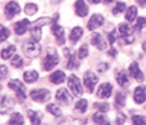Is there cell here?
<instances>
[{
    "mask_svg": "<svg viewBox=\"0 0 146 125\" xmlns=\"http://www.w3.org/2000/svg\"><path fill=\"white\" fill-rule=\"evenodd\" d=\"M126 103V95L125 93H123V92H118V93L115 94V106L116 108H123L124 105H125Z\"/></svg>",
    "mask_w": 146,
    "mask_h": 125,
    "instance_id": "27",
    "label": "cell"
},
{
    "mask_svg": "<svg viewBox=\"0 0 146 125\" xmlns=\"http://www.w3.org/2000/svg\"><path fill=\"white\" fill-rule=\"evenodd\" d=\"M83 83H84V87H86V89L88 90V93H93L94 87H96V84L98 83V77L96 76L94 72L88 71L83 76Z\"/></svg>",
    "mask_w": 146,
    "mask_h": 125,
    "instance_id": "6",
    "label": "cell"
},
{
    "mask_svg": "<svg viewBox=\"0 0 146 125\" xmlns=\"http://www.w3.org/2000/svg\"><path fill=\"white\" fill-rule=\"evenodd\" d=\"M129 73H130V76L133 77L134 79H136L137 82H142L144 80V73L141 72V69L140 67H139V63L137 62H133V63L130 64V67H129Z\"/></svg>",
    "mask_w": 146,
    "mask_h": 125,
    "instance_id": "12",
    "label": "cell"
},
{
    "mask_svg": "<svg viewBox=\"0 0 146 125\" xmlns=\"http://www.w3.org/2000/svg\"><path fill=\"white\" fill-rule=\"evenodd\" d=\"M123 40V43H125V45H130V43H133L134 42V35H131V36H124V37H121Z\"/></svg>",
    "mask_w": 146,
    "mask_h": 125,
    "instance_id": "44",
    "label": "cell"
},
{
    "mask_svg": "<svg viewBox=\"0 0 146 125\" xmlns=\"http://www.w3.org/2000/svg\"><path fill=\"white\" fill-rule=\"evenodd\" d=\"M82 35H83V30H82V27H73L72 29V31H71V34H69V41H71L72 43H76V42H78L79 41V39L82 37Z\"/></svg>",
    "mask_w": 146,
    "mask_h": 125,
    "instance_id": "21",
    "label": "cell"
},
{
    "mask_svg": "<svg viewBox=\"0 0 146 125\" xmlns=\"http://www.w3.org/2000/svg\"><path fill=\"white\" fill-rule=\"evenodd\" d=\"M9 125H24V116L20 113H14L10 116Z\"/></svg>",
    "mask_w": 146,
    "mask_h": 125,
    "instance_id": "29",
    "label": "cell"
},
{
    "mask_svg": "<svg viewBox=\"0 0 146 125\" xmlns=\"http://www.w3.org/2000/svg\"><path fill=\"white\" fill-rule=\"evenodd\" d=\"M37 78H38V73L36 71H34V69L24 72V80L26 83H34L37 80Z\"/></svg>",
    "mask_w": 146,
    "mask_h": 125,
    "instance_id": "24",
    "label": "cell"
},
{
    "mask_svg": "<svg viewBox=\"0 0 146 125\" xmlns=\"http://www.w3.org/2000/svg\"><path fill=\"white\" fill-rule=\"evenodd\" d=\"M48 79L51 80V83H53V84H61L66 80V73L63 71H56V72L51 73Z\"/></svg>",
    "mask_w": 146,
    "mask_h": 125,
    "instance_id": "18",
    "label": "cell"
},
{
    "mask_svg": "<svg viewBox=\"0 0 146 125\" xmlns=\"http://www.w3.org/2000/svg\"><path fill=\"white\" fill-rule=\"evenodd\" d=\"M51 30H52V34L54 35V37H56L58 43H60V45H63V43L66 42L64 30L57 24V20H53V24H52V27H51Z\"/></svg>",
    "mask_w": 146,
    "mask_h": 125,
    "instance_id": "7",
    "label": "cell"
},
{
    "mask_svg": "<svg viewBox=\"0 0 146 125\" xmlns=\"http://www.w3.org/2000/svg\"><path fill=\"white\" fill-rule=\"evenodd\" d=\"M8 87L16 92V98L20 103H23L26 99V89H25L24 83H21L19 79H11L8 83Z\"/></svg>",
    "mask_w": 146,
    "mask_h": 125,
    "instance_id": "3",
    "label": "cell"
},
{
    "mask_svg": "<svg viewBox=\"0 0 146 125\" xmlns=\"http://www.w3.org/2000/svg\"><path fill=\"white\" fill-rule=\"evenodd\" d=\"M63 53H64V56L67 57V64H66L67 69H76V68L79 67V62L76 60L74 55H71V52H69V49H64Z\"/></svg>",
    "mask_w": 146,
    "mask_h": 125,
    "instance_id": "14",
    "label": "cell"
},
{
    "mask_svg": "<svg viewBox=\"0 0 146 125\" xmlns=\"http://www.w3.org/2000/svg\"><path fill=\"white\" fill-rule=\"evenodd\" d=\"M76 14H77L78 16H81V17H84L87 14H88V5L86 4V1L84 0H77L76 1Z\"/></svg>",
    "mask_w": 146,
    "mask_h": 125,
    "instance_id": "17",
    "label": "cell"
},
{
    "mask_svg": "<svg viewBox=\"0 0 146 125\" xmlns=\"http://www.w3.org/2000/svg\"><path fill=\"white\" fill-rule=\"evenodd\" d=\"M30 34H31V37L34 41H40L42 37V31H41V26H37V25H34L31 24V29H30Z\"/></svg>",
    "mask_w": 146,
    "mask_h": 125,
    "instance_id": "23",
    "label": "cell"
},
{
    "mask_svg": "<svg viewBox=\"0 0 146 125\" xmlns=\"http://www.w3.org/2000/svg\"><path fill=\"white\" fill-rule=\"evenodd\" d=\"M118 30L120 32V35H121V37H124V36H131V35H133V30H134V29L131 27L129 24L121 23L119 25Z\"/></svg>",
    "mask_w": 146,
    "mask_h": 125,
    "instance_id": "25",
    "label": "cell"
},
{
    "mask_svg": "<svg viewBox=\"0 0 146 125\" xmlns=\"http://www.w3.org/2000/svg\"><path fill=\"white\" fill-rule=\"evenodd\" d=\"M67 83H68V88L71 89L72 94L74 97H81L83 94V89H82V86H81V80L78 79L77 76L74 74H71L67 79Z\"/></svg>",
    "mask_w": 146,
    "mask_h": 125,
    "instance_id": "4",
    "label": "cell"
},
{
    "mask_svg": "<svg viewBox=\"0 0 146 125\" xmlns=\"http://www.w3.org/2000/svg\"><path fill=\"white\" fill-rule=\"evenodd\" d=\"M24 64V60L21 58L20 56H17V55H14L13 60H11V66L15 68H21Z\"/></svg>",
    "mask_w": 146,
    "mask_h": 125,
    "instance_id": "35",
    "label": "cell"
},
{
    "mask_svg": "<svg viewBox=\"0 0 146 125\" xmlns=\"http://www.w3.org/2000/svg\"><path fill=\"white\" fill-rule=\"evenodd\" d=\"M90 43H92L93 46H96L97 49L100 50V51L107 50V41H105L103 39V36L100 34H98V32L92 35V37H90Z\"/></svg>",
    "mask_w": 146,
    "mask_h": 125,
    "instance_id": "13",
    "label": "cell"
},
{
    "mask_svg": "<svg viewBox=\"0 0 146 125\" xmlns=\"http://www.w3.org/2000/svg\"><path fill=\"white\" fill-rule=\"evenodd\" d=\"M0 32H1V35H0V41H5L6 39H9V36H10L9 29H6L5 26H1L0 27Z\"/></svg>",
    "mask_w": 146,
    "mask_h": 125,
    "instance_id": "41",
    "label": "cell"
},
{
    "mask_svg": "<svg viewBox=\"0 0 146 125\" xmlns=\"http://www.w3.org/2000/svg\"><path fill=\"white\" fill-rule=\"evenodd\" d=\"M137 16V9L136 6H130L129 9L126 10V14H125V19L129 21V23H133V21H135V19H136Z\"/></svg>",
    "mask_w": 146,
    "mask_h": 125,
    "instance_id": "28",
    "label": "cell"
},
{
    "mask_svg": "<svg viewBox=\"0 0 146 125\" xmlns=\"http://www.w3.org/2000/svg\"><path fill=\"white\" fill-rule=\"evenodd\" d=\"M15 51H16V47L14 45H10L9 47H6V49H3L1 50V58H3V60H9V58H13Z\"/></svg>",
    "mask_w": 146,
    "mask_h": 125,
    "instance_id": "26",
    "label": "cell"
},
{
    "mask_svg": "<svg viewBox=\"0 0 146 125\" xmlns=\"http://www.w3.org/2000/svg\"><path fill=\"white\" fill-rule=\"evenodd\" d=\"M146 27V19L145 17H137L136 19V23H135V26H134V30H137L140 31L142 29Z\"/></svg>",
    "mask_w": 146,
    "mask_h": 125,
    "instance_id": "36",
    "label": "cell"
},
{
    "mask_svg": "<svg viewBox=\"0 0 146 125\" xmlns=\"http://www.w3.org/2000/svg\"><path fill=\"white\" fill-rule=\"evenodd\" d=\"M109 68V64L108 63H105V62H102V63H99L98 64V67H97V71L99 72V73H103V72H105L107 69Z\"/></svg>",
    "mask_w": 146,
    "mask_h": 125,
    "instance_id": "43",
    "label": "cell"
},
{
    "mask_svg": "<svg viewBox=\"0 0 146 125\" xmlns=\"http://www.w3.org/2000/svg\"><path fill=\"white\" fill-rule=\"evenodd\" d=\"M142 49H144V51H146V41L142 43Z\"/></svg>",
    "mask_w": 146,
    "mask_h": 125,
    "instance_id": "50",
    "label": "cell"
},
{
    "mask_svg": "<svg viewBox=\"0 0 146 125\" xmlns=\"http://www.w3.org/2000/svg\"><path fill=\"white\" fill-rule=\"evenodd\" d=\"M116 125H119V124H116Z\"/></svg>",
    "mask_w": 146,
    "mask_h": 125,
    "instance_id": "52",
    "label": "cell"
},
{
    "mask_svg": "<svg viewBox=\"0 0 146 125\" xmlns=\"http://www.w3.org/2000/svg\"><path fill=\"white\" fill-rule=\"evenodd\" d=\"M116 82H118V84L121 88H125L129 86L130 80H129V77H127L125 71H120L118 74H116Z\"/></svg>",
    "mask_w": 146,
    "mask_h": 125,
    "instance_id": "20",
    "label": "cell"
},
{
    "mask_svg": "<svg viewBox=\"0 0 146 125\" xmlns=\"http://www.w3.org/2000/svg\"><path fill=\"white\" fill-rule=\"evenodd\" d=\"M58 62H60V58H58L57 51L53 49H50L46 55V57L43 58V62H42L43 69H45V71H51V69H53L58 64Z\"/></svg>",
    "mask_w": 146,
    "mask_h": 125,
    "instance_id": "2",
    "label": "cell"
},
{
    "mask_svg": "<svg viewBox=\"0 0 146 125\" xmlns=\"http://www.w3.org/2000/svg\"><path fill=\"white\" fill-rule=\"evenodd\" d=\"M87 106H88V102H87V99H79V100L76 103V109H77L79 113H86Z\"/></svg>",
    "mask_w": 146,
    "mask_h": 125,
    "instance_id": "33",
    "label": "cell"
},
{
    "mask_svg": "<svg viewBox=\"0 0 146 125\" xmlns=\"http://www.w3.org/2000/svg\"><path fill=\"white\" fill-rule=\"evenodd\" d=\"M37 10H38L37 5H36V4H32V3H29V4L25 5L24 11H25V14H26V15L32 16V15H35V14L37 13Z\"/></svg>",
    "mask_w": 146,
    "mask_h": 125,
    "instance_id": "31",
    "label": "cell"
},
{
    "mask_svg": "<svg viewBox=\"0 0 146 125\" xmlns=\"http://www.w3.org/2000/svg\"><path fill=\"white\" fill-rule=\"evenodd\" d=\"M47 112H48V113H51V114H52V115L53 116H61L62 115V112H61V109L60 108H58V106L56 105V104H48V105H47Z\"/></svg>",
    "mask_w": 146,
    "mask_h": 125,
    "instance_id": "32",
    "label": "cell"
},
{
    "mask_svg": "<svg viewBox=\"0 0 146 125\" xmlns=\"http://www.w3.org/2000/svg\"><path fill=\"white\" fill-rule=\"evenodd\" d=\"M53 20H51L50 17H40L38 20H36L35 23H32L34 25H37V26H45V25H48V24H51Z\"/></svg>",
    "mask_w": 146,
    "mask_h": 125,
    "instance_id": "39",
    "label": "cell"
},
{
    "mask_svg": "<svg viewBox=\"0 0 146 125\" xmlns=\"http://www.w3.org/2000/svg\"><path fill=\"white\" fill-rule=\"evenodd\" d=\"M29 119L31 121V125H41V119H40V114L34 112V110H27Z\"/></svg>",
    "mask_w": 146,
    "mask_h": 125,
    "instance_id": "30",
    "label": "cell"
},
{
    "mask_svg": "<svg viewBox=\"0 0 146 125\" xmlns=\"http://www.w3.org/2000/svg\"><path fill=\"white\" fill-rule=\"evenodd\" d=\"M137 4L144 8V6H146V0H137Z\"/></svg>",
    "mask_w": 146,
    "mask_h": 125,
    "instance_id": "48",
    "label": "cell"
},
{
    "mask_svg": "<svg viewBox=\"0 0 146 125\" xmlns=\"http://www.w3.org/2000/svg\"><path fill=\"white\" fill-rule=\"evenodd\" d=\"M0 69H1V79H5L6 74H8V67L3 64L1 67H0Z\"/></svg>",
    "mask_w": 146,
    "mask_h": 125,
    "instance_id": "46",
    "label": "cell"
},
{
    "mask_svg": "<svg viewBox=\"0 0 146 125\" xmlns=\"http://www.w3.org/2000/svg\"><path fill=\"white\" fill-rule=\"evenodd\" d=\"M93 121L96 125H110L109 119L104 115V113H100V112H98L93 115Z\"/></svg>",
    "mask_w": 146,
    "mask_h": 125,
    "instance_id": "19",
    "label": "cell"
},
{
    "mask_svg": "<svg viewBox=\"0 0 146 125\" xmlns=\"http://www.w3.org/2000/svg\"><path fill=\"white\" fill-rule=\"evenodd\" d=\"M116 37H118V34H116V31H115V30H113L111 32H109V34H108L109 43H110V45H114L115 41H116Z\"/></svg>",
    "mask_w": 146,
    "mask_h": 125,
    "instance_id": "42",
    "label": "cell"
},
{
    "mask_svg": "<svg viewBox=\"0 0 146 125\" xmlns=\"http://www.w3.org/2000/svg\"><path fill=\"white\" fill-rule=\"evenodd\" d=\"M103 24H104V17L99 15V14H94V15L90 17V20L88 21V24H87V29L93 31V30H96V29L100 27Z\"/></svg>",
    "mask_w": 146,
    "mask_h": 125,
    "instance_id": "11",
    "label": "cell"
},
{
    "mask_svg": "<svg viewBox=\"0 0 146 125\" xmlns=\"http://www.w3.org/2000/svg\"><path fill=\"white\" fill-rule=\"evenodd\" d=\"M87 56H88V46L82 45L81 49H79V51H78V58L83 60V58H86Z\"/></svg>",
    "mask_w": 146,
    "mask_h": 125,
    "instance_id": "40",
    "label": "cell"
},
{
    "mask_svg": "<svg viewBox=\"0 0 146 125\" xmlns=\"http://www.w3.org/2000/svg\"><path fill=\"white\" fill-rule=\"evenodd\" d=\"M89 3H92V4H99L100 0H88Z\"/></svg>",
    "mask_w": 146,
    "mask_h": 125,
    "instance_id": "49",
    "label": "cell"
},
{
    "mask_svg": "<svg viewBox=\"0 0 146 125\" xmlns=\"http://www.w3.org/2000/svg\"><path fill=\"white\" fill-rule=\"evenodd\" d=\"M113 92V86L110 83H103L97 90V97L100 99H108L111 95Z\"/></svg>",
    "mask_w": 146,
    "mask_h": 125,
    "instance_id": "10",
    "label": "cell"
},
{
    "mask_svg": "<svg viewBox=\"0 0 146 125\" xmlns=\"http://www.w3.org/2000/svg\"><path fill=\"white\" fill-rule=\"evenodd\" d=\"M133 125H146V116L144 115H134Z\"/></svg>",
    "mask_w": 146,
    "mask_h": 125,
    "instance_id": "38",
    "label": "cell"
},
{
    "mask_svg": "<svg viewBox=\"0 0 146 125\" xmlns=\"http://www.w3.org/2000/svg\"><path fill=\"white\" fill-rule=\"evenodd\" d=\"M125 8H126L125 3L118 1L116 3V5H115V8L113 9V15H119V14H121L124 10H125Z\"/></svg>",
    "mask_w": 146,
    "mask_h": 125,
    "instance_id": "37",
    "label": "cell"
},
{
    "mask_svg": "<svg viewBox=\"0 0 146 125\" xmlns=\"http://www.w3.org/2000/svg\"><path fill=\"white\" fill-rule=\"evenodd\" d=\"M125 120H126L125 115H124L123 113H119V114H118V116H116V124H119V125H123L124 123H125Z\"/></svg>",
    "mask_w": 146,
    "mask_h": 125,
    "instance_id": "45",
    "label": "cell"
},
{
    "mask_svg": "<svg viewBox=\"0 0 146 125\" xmlns=\"http://www.w3.org/2000/svg\"><path fill=\"white\" fill-rule=\"evenodd\" d=\"M23 51L24 53L26 55V57L29 58H36L40 56L41 53V46L37 41H34V40H29L23 45Z\"/></svg>",
    "mask_w": 146,
    "mask_h": 125,
    "instance_id": "1",
    "label": "cell"
},
{
    "mask_svg": "<svg viewBox=\"0 0 146 125\" xmlns=\"http://www.w3.org/2000/svg\"><path fill=\"white\" fill-rule=\"evenodd\" d=\"M93 106H94V109H97L98 112H100V113H107L109 110V108H110L108 103H105V102H103V103H94Z\"/></svg>",
    "mask_w": 146,
    "mask_h": 125,
    "instance_id": "34",
    "label": "cell"
},
{
    "mask_svg": "<svg viewBox=\"0 0 146 125\" xmlns=\"http://www.w3.org/2000/svg\"><path fill=\"white\" fill-rule=\"evenodd\" d=\"M56 99L63 105H68L72 102V95L68 93V90L66 88H61L56 92Z\"/></svg>",
    "mask_w": 146,
    "mask_h": 125,
    "instance_id": "9",
    "label": "cell"
},
{
    "mask_svg": "<svg viewBox=\"0 0 146 125\" xmlns=\"http://www.w3.org/2000/svg\"><path fill=\"white\" fill-rule=\"evenodd\" d=\"M13 105H14L13 99H10L9 97H6V95H3L1 97V114L8 113L9 110L13 108Z\"/></svg>",
    "mask_w": 146,
    "mask_h": 125,
    "instance_id": "22",
    "label": "cell"
},
{
    "mask_svg": "<svg viewBox=\"0 0 146 125\" xmlns=\"http://www.w3.org/2000/svg\"><path fill=\"white\" fill-rule=\"evenodd\" d=\"M30 97L34 102H37V103H45L50 99L51 97V93L50 90L47 89H43V88H40V89H32L30 92Z\"/></svg>",
    "mask_w": 146,
    "mask_h": 125,
    "instance_id": "5",
    "label": "cell"
},
{
    "mask_svg": "<svg viewBox=\"0 0 146 125\" xmlns=\"http://www.w3.org/2000/svg\"><path fill=\"white\" fill-rule=\"evenodd\" d=\"M30 26H31V23L27 19L17 21V23L15 24V26H14V27H15V34L16 35H24L25 32L29 30V27H30Z\"/></svg>",
    "mask_w": 146,
    "mask_h": 125,
    "instance_id": "16",
    "label": "cell"
},
{
    "mask_svg": "<svg viewBox=\"0 0 146 125\" xmlns=\"http://www.w3.org/2000/svg\"><path fill=\"white\" fill-rule=\"evenodd\" d=\"M116 55H118V52H116V50H115V49H110V50H108V56H110V57H115Z\"/></svg>",
    "mask_w": 146,
    "mask_h": 125,
    "instance_id": "47",
    "label": "cell"
},
{
    "mask_svg": "<svg viewBox=\"0 0 146 125\" xmlns=\"http://www.w3.org/2000/svg\"><path fill=\"white\" fill-rule=\"evenodd\" d=\"M20 5L17 4V3L15 1H10L8 3V4L5 5V15L6 17H8L9 20H11L14 16L17 15V14L20 13Z\"/></svg>",
    "mask_w": 146,
    "mask_h": 125,
    "instance_id": "8",
    "label": "cell"
},
{
    "mask_svg": "<svg viewBox=\"0 0 146 125\" xmlns=\"http://www.w3.org/2000/svg\"><path fill=\"white\" fill-rule=\"evenodd\" d=\"M146 100V88L144 86H139L134 90V102L137 104H142Z\"/></svg>",
    "mask_w": 146,
    "mask_h": 125,
    "instance_id": "15",
    "label": "cell"
},
{
    "mask_svg": "<svg viewBox=\"0 0 146 125\" xmlns=\"http://www.w3.org/2000/svg\"><path fill=\"white\" fill-rule=\"evenodd\" d=\"M113 0H104V3H107V4H110Z\"/></svg>",
    "mask_w": 146,
    "mask_h": 125,
    "instance_id": "51",
    "label": "cell"
}]
</instances>
